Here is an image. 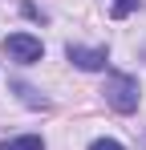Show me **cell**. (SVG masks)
Wrapping results in <instances>:
<instances>
[{
  "label": "cell",
  "mask_w": 146,
  "mask_h": 150,
  "mask_svg": "<svg viewBox=\"0 0 146 150\" xmlns=\"http://www.w3.org/2000/svg\"><path fill=\"white\" fill-rule=\"evenodd\" d=\"M101 93H106V101H110L118 114H134V110H138V81L130 73H110Z\"/></svg>",
  "instance_id": "cell-1"
},
{
  "label": "cell",
  "mask_w": 146,
  "mask_h": 150,
  "mask_svg": "<svg viewBox=\"0 0 146 150\" xmlns=\"http://www.w3.org/2000/svg\"><path fill=\"white\" fill-rule=\"evenodd\" d=\"M4 57L8 61H21V65H33V61H41V53H45V45H41V37H33V33H12V37H4Z\"/></svg>",
  "instance_id": "cell-2"
},
{
  "label": "cell",
  "mask_w": 146,
  "mask_h": 150,
  "mask_svg": "<svg viewBox=\"0 0 146 150\" xmlns=\"http://www.w3.org/2000/svg\"><path fill=\"white\" fill-rule=\"evenodd\" d=\"M65 57H69L77 69H85V73H97V69H106V61H110L106 45H97V49H85V45H69V49H65Z\"/></svg>",
  "instance_id": "cell-3"
},
{
  "label": "cell",
  "mask_w": 146,
  "mask_h": 150,
  "mask_svg": "<svg viewBox=\"0 0 146 150\" xmlns=\"http://www.w3.org/2000/svg\"><path fill=\"white\" fill-rule=\"evenodd\" d=\"M0 150H45V142H41L37 134H24V138H4Z\"/></svg>",
  "instance_id": "cell-4"
},
{
  "label": "cell",
  "mask_w": 146,
  "mask_h": 150,
  "mask_svg": "<svg viewBox=\"0 0 146 150\" xmlns=\"http://www.w3.org/2000/svg\"><path fill=\"white\" fill-rule=\"evenodd\" d=\"M134 8H138V0H118V4H114V16H130Z\"/></svg>",
  "instance_id": "cell-5"
},
{
  "label": "cell",
  "mask_w": 146,
  "mask_h": 150,
  "mask_svg": "<svg viewBox=\"0 0 146 150\" xmlns=\"http://www.w3.org/2000/svg\"><path fill=\"white\" fill-rule=\"evenodd\" d=\"M89 150H126V146H122V142H114V138H97Z\"/></svg>",
  "instance_id": "cell-6"
}]
</instances>
